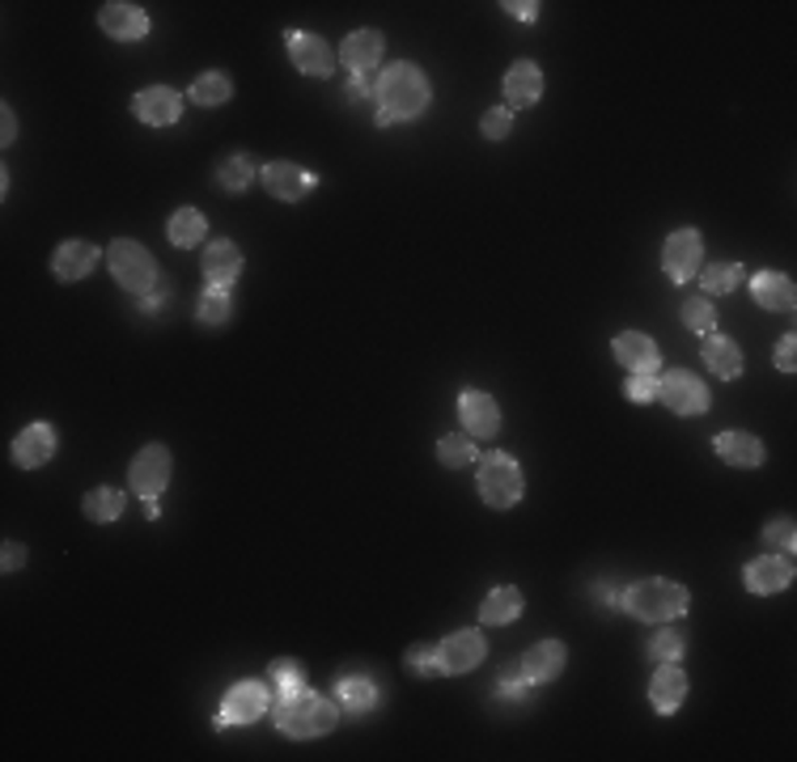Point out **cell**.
I'll list each match as a JSON object with an SVG mask.
<instances>
[{
  "label": "cell",
  "instance_id": "cell-1",
  "mask_svg": "<svg viewBox=\"0 0 797 762\" xmlns=\"http://www.w3.org/2000/svg\"><path fill=\"white\" fill-rule=\"evenodd\" d=\"M373 102H378V123H408V119H420L434 102V86L420 68L411 60H399V64H387L382 77L373 81Z\"/></svg>",
  "mask_w": 797,
  "mask_h": 762
},
{
  "label": "cell",
  "instance_id": "cell-2",
  "mask_svg": "<svg viewBox=\"0 0 797 762\" xmlns=\"http://www.w3.org/2000/svg\"><path fill=\"white\" fill-rule=\"evenodd\" d=\"M276 729L285 738H322L340 724V703H331L327 695H315V691H297V695H285L272 703Z\"/></svg>",
  "mask_w": 797,
  "mask_h": 762
},
{
  "label": "cell",
  "instance_id": "cell-3",
  "mask_svg": "<svg viewBox=\"0 0 797 762\" xmlns=\"http://www.w3.org/2000/svg\"><path fill=\"white\" fill-rule=\"evenodd\" d=\"M687 589L679 581H661V576H649V581H637L624 589V602L619 610L632 614L637 623H670V619H684L687 610Z\"/></svg>",
  "mask_w": 797,
  "mask_h": 762
},
{
  "label": "cell",
  "instance_id": "cell-4",
  "mask_svg": "<svg viewBox=\"0 0 797 762\" xmlns=\"http://www.w3.org/2000/svg\"><path fill=\"white\" fill-rule=\"evenodd\" d=\"M107 268H111L114 284H119L123 292H132V297H145V292H153L161 284L158 259L140 247V242H132V238L111 242V250H107Z\"/></svg>",
  "mask_w": 797,
  "mask_h": 762
},
{
  "label": "cell",
  "instance_id": "cell-5",
  "mask_svg": "<svg viewBox=\"0 0 797 762\" xmlns=\"http://www.w3.org/2000/svg\"><path fill=\"white\" fill-rule=\"evenodd\" d=\"M476 488L488 509L505 513V509H514L522 500V467L509 453H484L476 471Z\"/></svg>",
  "mask_w": 797,
  "mask_h": 762
},
{
  "label": "cell",
  "instance_id": "cell-6",
  "mask_svg": "<svg viewBox=\"0 0 797 762\" xmlns=\"http://www.w3.org/2000/svg\"><path fill=\"white\" fill-rule=\"evenodd\" d=\"M705 268V238L700 229H675L661 247V271L670 275V284H687Z\"/></svg>",
  "mask_w": 797,
  "mask_h": 762
},
{
  "label": "cell",
  "instance_id": "cell-7",
  "mask_svg": "<svg viewBox=\"0 0 797 762\" xmlns=\"http://www.w3.org/2000/svg\"><path fill=\"white\" fill-rule=\"evenodd\" d=\"M658 403L670 407L675 415H705L708 407H713V394H708V385L696 373L670 369L666 378H658Z\"/></svg>",
  "mask_w": 797,
  "mask_h": 762
},
{
  "label": "cell",
  "instance_id": "cell-8",
  "mask_svg": "<svg viewBox=\"0 0 797 762\" xmlns=\"http://www.w3.org/2000/svg\"><path fill=\"white\" fill-rule=\"evenodd\" d=\"M170 471H175V462H170V449L166 445H145L132 458V467H128V488L140 495V500H153L166 492V483H170Z\"/></svg>",
  "mask_w": 797,
  "mask_h": 762
},
{
  "label": "cell",
  "instance_id": "cell-9",
  "mask_svg": "<svg viewBox=\"0 0 797 762\" xmlns=\"http://www.w3.org/2000/svg\"><path fill=\"white\" fill-rule=\"evenodd\" d=\"M268 712H272V686L268 682H238V686H229L226 703H221L217 729H226V724H255Z\"/></svg>",
  "mask_w": 797,
  "mask_h": 762
},
{
  "label": "cell",
  "instance_id": "cell-10",
  "mask_svg": "<svg viewBox=\"0 0 797 762\" xmlns=\"http://www.w3.org/2000/svg\"><path fill=\"white\" fill-rule=\"evenodd\" d=\"M484 656H488L484 631H476V628L450 631V635L437 644V670L441 673H471Z\"/></svg>",
  "mask_w": 797,
  "mask_h": 762
},
{
  "label": "cell",
  "instance_id": "cell-11",
  "mask_svg": "<svg viewBox=\"0 0 797 762\" xmlns=\"http://www.w3.org/2000/svg\"><path fill=\"white\" fill-rule=\"evenodd\" d=\"M458 420H462V432L471 441H488L501 432V403L484 390H462L458 394Z\"/></svg>",
  "mask_w": 797,
  "mask_h": 762
},
{
  "label": "cell",
  "instance_id": "cell-12",
  "mask_svg": "<svg viewBox=\"0 0 797 762\" xmlns=\"http://www.w3.org/2000/svg\"><path fill=\"white\" fill-rule=\"evenodd\" d=\"M285 43H289V60H293L297 72H306V77H336L340 56L331 51V43H322L319 34L289 30V34H285Z\"/></svg>",
  "mask_w": 797,
  "mask_h": 762
},
{
  "label": "cell",
  "instance_id": "cell-13",
  "mask_svg": "<svg viewBox=\"0 0 797 762\" xmlns=\"http://www.w3.org/2000/svg\"><path fill=\"white\" fill-rule=\"evenodd\" d=\"M259 179H263V191L272 195V200H285V203H297L306 200L319 179L310 174V170H301L297 161H268L263 170H259Z\"/></svg>",
  "mask_w": 797,
  "mask_h": 762
},
{
  "label": "cell",
  "instance_id": "cell-14",
  "mask_svg": "<svg viewBox=\"0 0 797 762\" xmlns=\"http://www.w3.org/2000/svg\"><path fill=\"white\" fill-rule=\"evenodd\" d=\"M743 584L751 589L755 598H773V593H785L794 584V560L789 555H759L743 568Z\"/></svg>",
  "mask_w": 797,
  "mask_h": 762
},
{
  "label": "cell",
  "instance_id": "cell-15",
  "mask_svg": "<svg viewBox=\"0 0 797 762\" xmlns=\"http://www.w3.org/2000/svg\"><path fill=\"white\" fill-rule=\"evenodd\" d=\"M98 26L102 34H111L114 43H137L149 34V13L140 4H128V0H111L98 9Z\"/></svg>",
  "mask_w": 797,
  "mask_h": 762
},
{
  "label": "cell",
  "instance_id": "cell-16",
  "mask_svg": "<svg viewBox=\"0 0 797 762\" xmlns=\"http://www.w3.org/2000/svg\"><path fill=\"white\" fill-rule=\"evenodd\" d=\"M56 449H60L56 428L51 424H26L22 432L13 437V462H18L22 471H39V467H47V462L56 458Z\"/></svg>",
  "mask_w": 797,
  "mask_h": 762
},
{
  "label": "cell",
  "instance_id": "cell-17",
  "mask_svg": "<svg viewBox=\"0 0 797 762\" xmlns=\"http://www.w3.org/2000/svg\"><path fill=\"white\" fill-rule=\"evenodd\" d=\"M132 111L149 128H170V123H179L182 114V93L170 90V86H149V90H140L132 98Z\"/></svg>",
  "mask_w": 797,
  "mask_h": 762
},
{
  "label": "cell",
  "instance_id": "cell-18",
  "mask_svg": "<svg viewBox=\"0 0 797 762\" xmlns=\"http://www.w3.org/2000/svg\"><path fill=\"white\" fill-rule=\"evenodd\" d=\"M382 51H387L382 30H352V34L340 43L336 56H340V64L348 68V72L365 77V72H373V68L382 64Z\"/></svg>",
  "mask_w": 797,
  "mask_h": 762
},
{
  "label": "cell",
  "instance_id": "cell-19",
  "mask_svg": "<svg viewBox=\"0 0 797 762\" xmlns=\"http://www.w3.org/2000/svg\"><path fill=\"white\" fill-rule=\"evenodd\" d=\"M565 661H569V649L560 644V640H539V644H530L522 652V673L530 686H544V682H556L560 673H565Z\"/></svg>",
  "mask_w": 797,
  "mask_h": 762
},
{
  "label": "cell",
  "instance_id": "cell-20",
  "mask_svg": "<svg viewBox=\"0 0 797 762\" xmlns=\"http://www.w3.org/2000/svg\"><path fill=\"white\" fill-rule=\"evenodd\" d=\"M713 449L726 467H738V471H755L764 467V441L755 432H743V428H729V432H717L713 437Z\"/></svg>",
  "mask_w": 797,
  "mask_h": 762
},
{
  "label": "cell",
  "instance_id": "cell-21",
  "mask_svg": "<svg viewBox=\"0 0 797 762\" xmlns=\"http://www.w3.org/2000/svg\"><path fill=\"white\" fill-rule=\"evenodd\" d=\"M98 247L93 242H81V238H72V242H60L56 254H51V271H56V280L60 284H77V280H86L93 268H98Z\"/></svg>",
  "mask_w": 797,
  "mask_h": 762
},
{
  "label": "cell",
  "instance_id": "cell-22",
  "mask_svg": "<svg viewBox=\"0 0 797 762\" xmlns=\"http://www.w3.org/2000/svg\"><path fill=\"white\" fill-rule=\"evenodd\" d=\"M684 699H687V673L679 670V661L658 665L654 678H649V703H654V712L675 716V712L684 708Z\"/></svg>",
  "mask_w": 797,
  "mask_h": 762
},
{
  "label": "cell",
  "instance_id": "cell-23",
  "mask_svg": "<svg viewBox=\"0 0 797 762\" xmlns=\"http://www.w3.org/2000/svg\"><path fill=\"white\" fill-rule=\"evenodd\" d=\"M200 271H205V280L212 284V289H233V280L242 275V250L233 247L229 238H221V242L205 247V254H200Z\"/></svg>",
  "mask_w": 797,
  "mask_h": 762
},
{
  "label": "cell",
  "instance_id": "cell-24",
  "mask_svg": "<svg viewBox=\"0 0 797 762\" xmlns=\"http://www.w3.org/2000/svg\"><path fill=\"white\" fill-rule=\"evenodd\" d=\"M544 98V68L535 60H518L505 72V107H535Z\"/></svg>",
  "mask_w": 797,
  "mask_h": 762
},
{
  "label": "cell",
  "instance_id": "cell-25",
  "mask_svg": "<svg viewBox=\"0 0 797 762\" xmlns=\"http://www.w3.org/2000/svg\"><path fill=\"white\" fill-rule=\"evenodd\" d=\"M751 297L759 310H773V314H794V280L785 271H759L751 280Z\"/></svg>",
  "mask_w": 797,
  "mask_h": 762
},
{
  "label": "cell",
  "instance_id": "cell-26",
  "mask_svg": "<svg viewBox=\"0 0 797 762\" xmlns=\"http://www.w3.org/2000/svg\"><path fill=\"white\" fill-rule=\"evenodd\" d=\"M616 360L628 369V373H654L661 364V352L658 343L649 335H640V331H624V335H616Z\"/></svg>",
  "mask_w": 797,
  "mask_h": 762
},
{
  "label": "cell",
  "instance_id": "cell-27",
  "mask_svg": "<svg viewBox=\"0 0 797 762\" xmlns=\"http://www.w3.org/2000/svg\"><path fill=\"white\" fill-rule=\"evenodd\" d=\"M336 703H340L343 712H352V716H365V712H373V703H378V686H373V678L361 670H348L336 678Z\"/></svg>",
  "mask_w": 797,
  "mask_h": 762
},
{
  "label": "cell",
  "instance_id": "cell-28",
  "mask_svg": "<svg viewBox=\"0 0 797 762\" xmlns=\"http://www.w3.org/2000/svg\"><path fill=\"white\" fill-rule=\"evenodd\" d=\"M705 369L708 373H717L721 381H738L743 378V369H747V360H743V352H738V343L734 339H726V335H705Z\"/></svg>",
  "mask_w": 797,
  "mask_h": 762
},
{
  "label": "cell",
  "instance_id": "cell-29",
  "mask_svg": "<svg viewBox=\"0 0 797 762\" xmlns=\"http://www.w3.org/2000/svg\"><path fill=\"white\" fill-rule=\"evenodd\" d=\"M518 614H522V589H514V584H497L479 602V623H488V628H509Z\"/></svg>",
  "mask_w": 797,
  "mask_h": 762
},
{
  "label": "cell",
  "instance_id": "cell-30",
  "mask_svg": "<svg viewBox=\"0 0 797 762\" xmlns=\"http://www.w3.org/2000/svg\"><path fill=\"white\" fill-rule=\"evenodd\" d=\"M166 238H170V247H179V250L205 247V238H208L205 212H200V208H179V212L166 221Z\"/></svg>",
  "mask_w": 797,
  "mask_h": 762
},
{
  "label": "cell",
  "instance_id": "cell-31",
  "mask_svg": "<svg viewBox=\"0 0 797 762\" xmlns=\"http://www.w3.org/2000/svg\"><path fill=\"white\" fill-rule=\"evenodd\" d=\"M476 458H479V449L467 432H446V437L437 441V462H441L446 471H462V467H471Z\"/></svg>",
  "mask_w": 797,
  "mask_h": 762
},
{
  "label": "cell",
  "instance_id": "cell-32",
  "mask_svg": "<svg viewBox=\"0 0 797 762\" xmlns=\"http://www.w3.org/2000/svg\"><path fill=\"white\" fill-rule=\"evenodd\" d=\"M187 98H191L196 107H221V102L233 98V81H229L226 72H205V77L191 81Z\"/></svg>",
  "mask_w": 797,
  "mask_h": 762
},
{
  "label": "cell",
  "instance_id": "cell-33",
  "mask_svg": "<svg viewBox=\"0 0 797 762\" xmlns=\"http://www.w3.org/2000/svg\"><path fill=\"white\" fill-rule=\"evenodd\" d=\"M123 504H128V495L119 492V488H93V492L81 500L86 517H90V521H98V525L114 521V517L123 513Z\"/></svg>",
  "mask_w": 797,
  "mask_h": 762
},
{
  "label": "cell",
  "instance_id": "cell-34",
  "mask_svg": "<svg viewBox=\"0 0 797 762\" xmlns=\"http://www.w3.org/2000/svg\"><path fill=\"white\" fill-rule=\"evenodd\" d=\"M255 179H259V166H255V158H242V153H238V158H226L221 166H217V182H221V191H233V195H238V191H247Z\"/></svg>",
  "mask_w": 797,
  "mask_h": 762
},
{
  "label": "cell",
  "instance_id": "cell-35",
  "mask_svg": "<svg viewBox=\"0 0 797 762\" xmlns=\"http://www.w3.org/2000/svg\"><path fill=\"white\" fill-rule=\"evenodd\" d=\"M196 318H200L205 327L229 322V318H233V297H229V289H212V284H208V289L200 292V301H196Z\"/></svg>",
  "mask_w": 797,
  "mask_h": 762
},
{
  "label": "cell",
  "instance_id": "cell-36",
  "mask_svg": "<svg viewBox=\"0 0 797 762\" xmlns=\"http://www.w3.org/2000/svg\"><path fill=\"white\" fill-rule=\"evenodd\" d=\"M684 327L687 331H696V335L705 339L717 331V305H713V297H687L684 301Z\"/></svg>",
  "mask_w": 797,
  "mask_h": 762
},
{
  "label": "cell",
  "instance_id": "cell-37",
  "mask_svg": "<svg viewBox=\"0 0 797 762\" xmlns=\"http://www.w3.org/2000/svg\"><path fill=\"white\" fill-rule=\"evenodd\" d=\"M747 280V271H743V263H708L705 268V297H726V292H734L738 284Z\"/></svg>",
  "mask_w": 797,
  "mask_h": 762
},
{
  "label": "cell",
  "instance_id": "cell-38",
  "mask_svg": "<svg viewBox=\"0 0 797 762\" xmlns=\"http://www.w3.org/2000/svg\"><path fill=\"white\" fill-rule=\"evenodd\" d=\"M645 656H649L654 665L679 661V656H684V631H675L670 623H661V631H654V640L645 644Z\"/></svg>",
  "mask_w": 797,
  "mask_h": 762
},
{
  "label": "cell",
  "instance_id": "cell-39",
  "mask_svg": "<svg viewBox=\"0 0 797 762\" xmlns=\"http://www.w3.org/2000/svg\"><path fill=\"white\" fill-rule=\"evenodd\" d=\"M268 686H272L276 699L297 695V691H306V670H301L297 661H272V670H268Z\"/></svg>",
  "mask_w": 797,
  "mask_h": 762
},
{
  "label": "cell",
  "instance_id": "cell-40",
  "mask_svg": "<svg viewBox=\"0 0 797 762\" xmlns=\"http://www.w3.org/2000/svg\"><path fill=\"white\" fill-rule=\"evenodd\" d=\"M764 547H768V551H780V555H794V547H797L794 517H776V521H768V525H764Z\"/></svg>",
  "mask_w": 797,
  "mask_h": 762
},
{
  "label": "cell",
  "instance_id": "cell-41",
  "mask_svg": "<svg viewBox=\"0 0 797 762\" xmlns=\"http://www.w3.org/2000/svg\"><path fill=\"white\" fill-rule=\"evenodd\" d=\"M530 695V682H526L522 665H505L497 678V699H526Z\"/></svg>",
  "mask_w": 797,
  "mask_h": 762
},
{
  "label": "cell",
  "instance_id": "cell-42",
  "mask_svg": "<svg viewBox=\"0 0 797 762\" xmlns=\"http://www.w3.org/2000/svg\"><path fill=\"white\" fill-rule=\"evenodd\" d=\"M479 132L488 136V140H505V136L514 132V111H509V107H492V111H484V119H479Z\"/></svg>",
  "mask_w": 797,
  "mask_h": 762
},
{
  "label": "cell",
  "instance_id": "cell-43",
  "mask_svg": "<svg viewBox=\"0 0 797 762\" xmlns=\"http://www.w3.org/2000/svg\"><path fill=\"white\" fill-rule=\"evenodd\" d=\"M404 665H408L411 673H420V678H434L437 670V649L434 644H411L408 656H404Z\"/></svg>",
  "mask_w": 797,
  "mask_h": 762
},
{
  "label": "cell",
  "instance_id": "cell-44",
  "mask_svg": "<svg viewBox=\"0 0 797 762\" xmlns=\"http://www.w3.org/2000/svg\"><path fill=\"white\" fill-rule=\"evenodd\" d=\"M624 394H628V403H658V378L654 373H632Z\"/></svg>",
  "mask_w": 797,
  "mask_h": 762
},
{
  "label": "cell",
  "instance_id": "cell-45",
  "mask_svg": "<svg viewBox=\"0 0 797 762\" xmlns=\"http://www.w3.org/2000/svg\"><path fill=\"white\" fill-rule=\"evenodd\" d=\"M794 348H797L794 335H780V343H776V369H780V373H794V369H797Z\"/></svg>",
  "mask_w": 797,
  "mask_h": 762
},
{
  "label": "cell",
  "instance_id": "cell-46",
  "mask_svg": "<svg viewBox=\"0 0 797 762\" xmlns=\"http://www.w3.org/2000/svg\"><path fill=\"white\" fill-rule=\"evenodd\" d=\"M140 301V314H158V310H166L170 305V289H153V292H145V297H137Z\"/></svg>",
  "mask_w": 797,
  "mask_h": 762
},
{
  "label": "cell",
  "instance_id": "cell-47",
  "mask_svg": "<svg viewBox=\"0 0 797 762\" xmlns=\"http://www.w3.org/2000/svg\"><path fill=\"white\" fill-rule=\"evenodd\" d=\"M0 551H4V555H0V568H4V572H18V568H26V547L22 542H4Z\"/></svg>",
  "mask_w": 797,
  "mask_h": 762
},
{
  "label": "cell",
  "instance_id": "cell-48",
  "mask_svg": "<svg viewBox=\"0 0 797 762\" xmlns=\"http://www.w3.org/2000/svg\"><path fill=\"white\" fill-rule=\"evenodd\" d=\"M505 13H514L518 22H535L539 18V4H530V0H509V4H501Z\"/></svg>",
  "mask_w": 797,
  "mask_h": 762
},
{
  "label": "cell",
  "instance_id": "cell-49",
  "mask_svg": "<svg viewBox=\"0 0 797 762\" xmlns=\"http://www.w3.org/2000/svg\"><path fill=\"white\" fill-rule=\"evenodd\" d=\"M357 98H373V81H365V77L348 81V90H343V102H357Z\"/></svg>",
  "mask_w": 797,
  "mask_h": 762
},
{
  "label": "cell",
  "instance_id": "cell-50",
  "mask_svg": "<svg viewBox=\"0 0 797 762\" xmlns=\"http://www.w3.org/2000/svg\"><path fill=\"white\" fill-rule=\"evenodd\" d=\"M594 598H598V602H602V605H616V610H619V602H624V589H619V584L607 581V584H602V589H598V593H594Z\"/></svg>",
  "mask_w": 797,
  "mask_h": 762
},
{
  "label": "cell",
  "instance_id": "cell-51",
  "mask_svg": "<svg viewBox=\"0 0 797 762\" xmlns=\"http://www.w3.org/2000/svg\"><path fill=\"white\" fill-rule=\"evenodd\" d=\"M0 140H4V144H13V140H18V114L9 111V107H4V123H0Z\"/></svg>",
  "mask_w": 797,
  "mask_h": 762
},
{
  "label": "cell",
  "instance_id": "cell-52",
  "mask_svg": "<svg viewBox=\"0 0 797 762\" xmlns=\"http://www.w3.org/2000/svg\"><path fill=\"white\" fill-rule=\"evenodd\" d=\"M140 504H145V517H149V521H158V517H161V504H158V495H153V500H140Z\"/></svg>",
  "mask_w": 797,
  "mask_h": 762
}]
</instances>
